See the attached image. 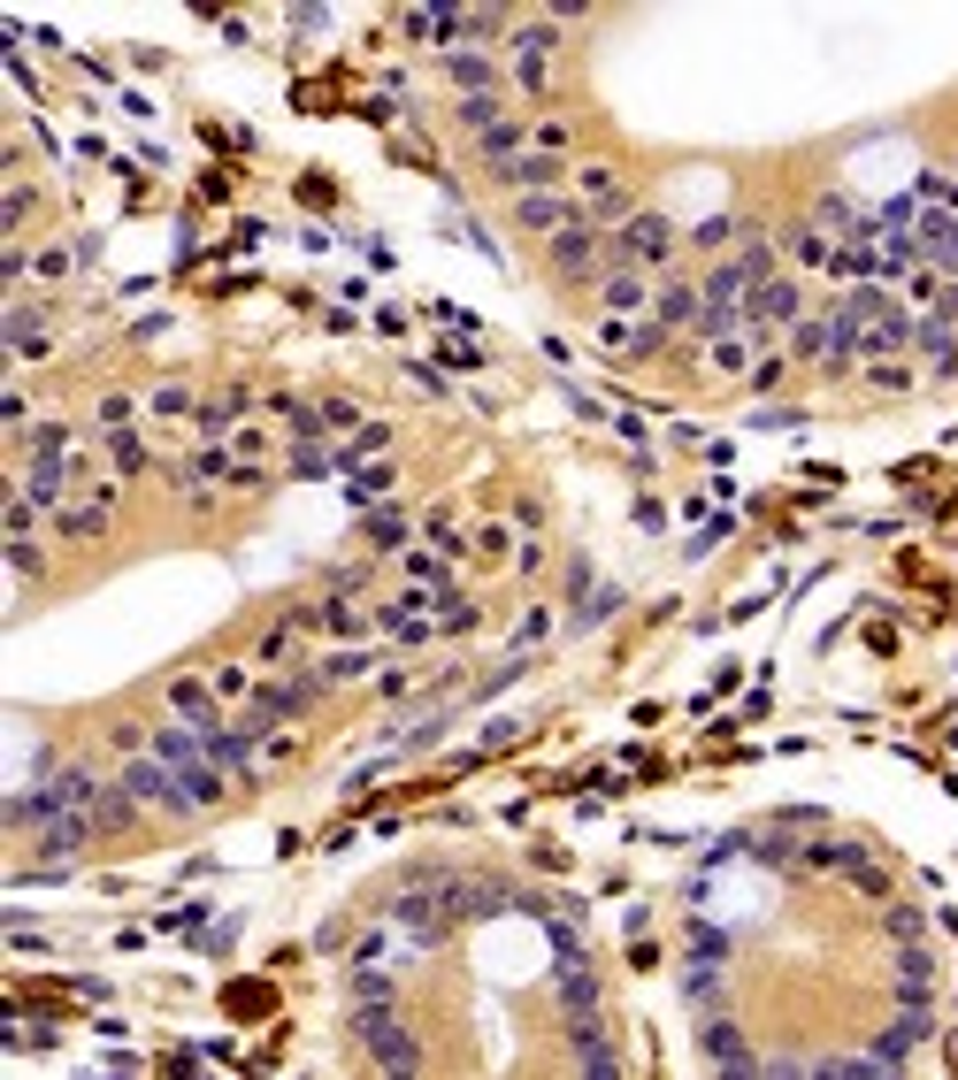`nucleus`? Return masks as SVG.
<instances>
[{
	"instance_id": "2eb2a0df",
	"label": "nucleus",
	"mask_w": 958,
	"mask_h": 1080,
	"mask_svg": "<svg viewBox=\"0 0 958 1080\" xmlns=\"http://www.w3.org/2000/svg\"><path fill=\"white\" fill-rule=\"evenodd\" d=\"M752 299H759L752 314H759V322H775V329H798V322H805V314H798V284H790V276H767Z\"/></svg>"
},
{
	"instance_id": "e433bc0d",
	"label": "nucleus",
	"mask_w": 958,
	"mask_h": 1080,
	"mask_svg": "<svg viewBox=\"0 0 958 1080\" xmlns=\"http://www.w3.org/2000/svg\"><path fill=\"white\" fill-rule=\"evenodd\" d=\"M314 415H323V430H354V422H361V407H354V399H323Z\"/></svg>"
},
{
	"instance_id": "a18cd8bd",
	"label": "nucleus",
	"mask_w": 958,
	"mask_h": 1080,
	"mask_svg": "<svg viewBox=\"0 0 958 1080\" xmlns=\"http://www.w3.org/2000/svg\"><path fill=\"white\" fill-rule=\"evenodd\" d=\"M407 567H415V583H445V560H430V552H415Z\"/></svg>"
},
{
	"instance_id": "39448f33",
	"label": "nucleus",
	"mask_w": 958,
	"mask_h": 1080,
	"mask_svg": "<svg viewBox=\"0 0 958 1080\" xmlns=\"http://www.w3.org/2000/svg\"><path fill=\"white\" fill-rule=\"evenodd\" d=\"M39 805H47V813H93V805H100V782H93L85 767H62V775L39 782Z\"/></svg>"
},
{
	"instance_id": "37998d69",
	"label": "nucleus",
	"mask_w": 958,
	"mask_h": 1080,
	"mask_svg": "<svg viewBox=\"0 0 958 1080\" xmlns=\"http://www.w3.org/2000/svg\"><path fill=\"white\" fill-rule=\"evenodd\" d=\"M613 605H621V590H598V598H590V605H583V613H575V628H590V621H606V613H613Z\"/></svg>"
},
{
	"instance_id": "f704fd0d",
	"label": "nucleus",
	"mask_w": 958,
	"mask_h": 1080,
	"mask_svg": "<svg viewBox=\"0 0 958 1080\" xmlns=\"http://www.w3.org/2000/svg\"><path fill=\"white\" fill-rule=\"evenodd\" d=\"M737 268H744V276H752V291H759V284H767V276H775V253H767V245H759V238H752V245H744V261H737Z\"/></svg>"
},
{
	"instance_id": "4be33fe9",
	"label": "nucleus",
	"mask_w": 958,
	"mask_h": 1080,
	"mask_svg": "<svg viewBox=\"0 0 958 1080\" xmlns=\"http://www.w3.org/2000/svg\"><path fill=\"white\" fill-rule=\"evenodd\" d=\"M445 70H453V85H468V100H476V93H491V85H499V70H491V62H483V55H445Z\"/></svg>"
},
{
	"instance_id": "cd10ccee",
	"label": "nucleus",
	"mask_w": 958,
	"mask_h": 1080,
	"mask_svg": "<svg viewBox=\"0 0 958 1080\" xmlns=\"http://www.w3.org/2000/svg\"><path fill=\"white\" fill-rule=\"evenodd\" d=\"M32 460H70V430L62 422H39L32 430Z\"/></svg>"
},
{
	"instance_id": "72a5a7b5",
	"label": "nucleus",
	"mask_w": 958,
	"mask_h": 1080,
	"mask_svg": "<svg viewBox=\"0 0 958 1080\" xmlns=\"http://www.w3.org/2000/svg\"><path fill=\"white\" fill-rule=\"evenodd\" d=\"M399 537H407V521H399L392 506H384V514H369V544H376V552H392Z\"/></svg>"
},
{
	"instance_id": "ea45409f",
	"label": "nucleus",
	"mask_w": 958,
	"mask_h": 1080,
	"mask_svg": "<svg viewBox=\"0 0 958 1080\" xmlns=\"http://www.w3.org/2000/svg\"><path fill=\"white\" fill-rule=\"evenodd\" d=\"M438 360H445V369H460V376H476V369H483V352H476V345H468V337H460V345H445V352H438Z\"/></svg>"
},
{
	"instance_id": "a19ab883",
	"label": "nucleus",
	"mask_w": 958,
	"mask_h": 1080,
	"mask_svg": "<svg viewBox=\"0 0 958 1080\" xmlns=\"http://www.w3.org/2000/svg\"><path fill=\"white\" fill-rule=\"evenodd\" d=\"M354 674H369V659H361V651H338V659L323 667V682H354Z\"/></svg>"
},
{
	"instance_id": "bb28decb",
	"label": "nucleus",
	"mask_w": 958,
	"mask_h": 1080,
	"mask_svg": "<svg viewBox=\"0 0 958 1080\" xmlns=\"http://www.w3.org/2000/svg\"><path fill=\"white\" fill-rule=\"evenodd\" d=\"M714 369H721V376H744V369H752V345H744V329H737V337H714Z\"/></svg>"
},
{
	"instance_id": "2f4dec72",
	"label": "nucleus",
	"mask_w": 958,
	"mask_h": 1080,
	"mask_svg": "<svg viewBox=\"0 0 958 1080\" xmlns=\"http://www.w3.org/2000/svg\"><path fill=\"white\" fill-rule=\"evenodd\" d=\"M24 215H32V184H16L9 200H0V238H16V230H24Z\"/></svg>"
},
{
	"instance_id": "c9c22d12",
	"label": "nucleus",
	"mask_w": 958,
	"mask_h": 1080,
	"mask_svg": "<svg viewBox=\"0 0 958 1080\" xmlns=\"http://www.w3.org/2000/svg\"><path fill=\"white\" fill-rule=\"evenodd\" d=\"M691 950H698V958H729V935L706 927V920H691Z\"/></svg>"
},
{
	"instance_id": "f03ea898",
	"label": "nucleus",
	"mask_w": 958,
	"mask_h": 1080,
	"mask_svg": "<svg viewBox=\"0 0 958 1080\" xmlns=\"http://www.w3.org/2000/svg\"><path fill=\"white\" fill-rule=\"evenodd\" d=\"M675 253V230H668V215H628L621 223V238H606V268H660Z\"/></svg>"
},
{
	"instance_id": "dca6fc26",
	"label": "nucleus",
	"mask_w": 958,
	"mask_h": 1080,
	"mask_svg": "<svg viewBox=\"0 0 958 1080\" xmlns=\"http://www.w3.org/2000/svg\"><path fill=\"white\" fill-rule=\"evenodd\" d=\"M169 705L192 720V729H223V720H215V689H207V682H192V674H177V682H169Z\"/></svg>"
},
{
	"instance_id": "a211bd4d",
	"label": "nucleus",
	"mask_w": 958,
	"mask_h": 1080,
	"mask_svg": "<svg viewBox=\"0 0 958 1080\" xmlns=\"http://www.w3.org/2000/svg\"><path fill=\"white\" fill-rule=\"evenodd\" d=\"M652 314H660V329H683V322H698V314H706V291H691V284H668V291L652 299Z\"/></svg>"
},
{
	"instance_id": "aec40b11",
	"label": "nucleus",
	"mask_w": 958,
	"mask_h": 1080,
	"mask_svg": "<svg viewBox=\"0 0 958 1080\" xmlns=\"http://www.w3.org/2000/svg\"><path fill=\"white\" fill-rule=\"evenodd\" d=\"M790 352H798V360H821V369H828V352H836V329H828V322H813V314H805V322H798V329H790Z\"/></svg>"
},
{
	"instance_id": "1a4fd4ad",
	"label": "nucleus",
	"mask_w": 958,
	"mask_h": 1080,
	"mask_svg": "<svg viewBox=\"0 0 958 1080\" xmlns=\"http://www.w3.org/2000/svg\"><path fill=\"white\" fill-rule=\"evenodd\" d=\"M55 537H62V544H100V537H108V506H100V499L55 506Z\"/></svg>"
},
{
	"instance_id": "f257e3e1",
	"label": "nucleus",
	"mask_w": 958,
	"mask_h": 1080,
	"mask_svg": "<svg viewBox=\"0 0 958 1080\" xmlns=\"http://www.w3.org/2000/svg\"><path fill=\"white\" fill-rule=\"evenodd\" d=\"M354 1034H361L369 1065H384V1072H422V1065H430L422 1042L392 1019V1004H354Z\"/></svg>"
},
{
	"instance_id": "7c9ffc66",
	"label": "nucleus",
	"mask_w": 958,
	"mask_h": 1080,
	"mask_svg": "<svg viewBox=\"0 0 958 1080\" xmlns=\"http://www.w3.org/2000/svg\"><path fill=\"white\" fill-rule=\"evenodd\" d=\"M108 453H116V468H123V476H139V468H146V445H139L131 430H108Z\"/></svg>"
},
{
	"instance_id": "f3484780",
	"label": "nucleus",
	"mask_w": 958,
	"mask_h": 1080,
	"mask_svg": "<svg viewBox=\"0 0 958 1080\" xmlns=\"http://www.w3.org/2000/svg\"><path fill=\"white\" fill-rule=\"evenodd\" d=\"M912 345L935 360V376H958V337H950V322H935V314H927V322L912 329Z\"/></svg>"
},
{
	"instance_id": "9d476101",
	"label": "nucleus",
	"mask_w": 958,
	"mask_h": 1080,
	"mask_svg": "<svg viewBox=\"0 0 958 1080\" xmlns=\"http://www.w3.org/2000/svg\"><path fill=\"white\" fill-rule=\"evenodd\" d=\"M514 77H522L529 93H544V85H552V32H544V24L514 39Z\"/></svg>"
},
{
	"instance_id": "412c9836",
	"label": "nucleus",
	"mask_w": 958,
	"mask_h": 1080,
	"mask_svg": "<svg viewBox=\"0 0 958 1080\" xmlns=\"http://www.w3.org/2000/svg\"><path fill=\"white\" fill-rule=\"evenodd\" d=\"M882 935L889 943H927V912L920 904H882Z\"/></svg>"
},
{
	"instance_id": "b1692460",
	"label": "nucleus",
	"mask_w": 958,
	"mask_h": 1080,
	"mask_svg": "<svg viewBox=\"0 0 958 1080\" xmlns=\"http://www.w3.org/2000/svg\"><path fill=\"white\" fill-rule=\"evenodd\" d=\"M514 154H522V123H506V116H499V123L483 131V161H491V169H506Z\"/></svg>"
},
{
	"instance_id": "f8f14e48",
	"label": "nucleus",
	"mask_w": 958,
	"mask_h": 1080,
	"mask_svg": "<svg viewBox=\"0 0 958 1080\" xmlns=\"http://www.w3.org/2000/svg\"><path fill=\"white\" fill-rule=\"evenodd\" d=\"M491 177H499V184H514V192L529 200V192H552V184H560V161H552V154H514V161H506V169H491Z\"/></svg>"
},
{
	"instance_id": "6e6552de",
	"label": "nucleus",
	"mask_w": 958,
	"mask_h": 1080,
	"mask_svg": "<svg viewBox=\"0 0 958 1080\" xmlns=\"http://www.w3.org/2000/svg\"><path fill=\"white\" fill-rule=\"evenodd\" d=\"M70 491H77V468L70 460H32V476H24V499L32 506L55 514V506H70Z\"/></svg>"
},
{
	"instance_id": "6ab92c4d",
	"label": "nucleus",
	"mask_w": 958,
	"mask_h": 1080,
	"mask_svg": "<svg viewBox=\"0 0 958 1080\" xmlns=\"http://www.w3.org/2000/svg\"><path fill=\"white\" fill-rule=\"evenodd\" d=\"M522 223H529V230H567L575 207H567L560 192H529V200H522Z\"/></svg>"
},
{
	"instance_id": "423d86ee",
	"label": "nucleus",
	"mask_w": 958,
	"mask_h": 1080,
	"mask_svg": "<svg viewBox=\"0 0 958 1080\" xmlns=\"http://www.w3.org/2000/svg\"><path fill=\"white\" fill-rule=\"evenodd\" d=\"M889 988H897L905 1004H935V958H927V943H897V973H889Z\"/></svg>"
},
{
	"instance_id": "0eeeda50",
	"label": "nucleus",
	"mask_w": 958,
	"mask_h": 1080,
	"mask_svg": "<svg viewBox=\"0 0 958 1080\" xmlns=\"http://www.w3.org/2000/svg\"><path fill=\"white\" fill-rule=\"evenodd\" d=\"M93 836H100L93 813H47V820H39V851H47V859H77Z\"/></svg>"
},
{
	"instance_id": "7ed1b4c3",
	"label": "nucleus",
	"mask_w": 958,
	"mask_h": 1080,
	"mask_svg": "<svg viewBox=\"0 0 958 1080\" xmlns=\"http://www.w3.org/2000/svg\"><path fill=\"white\" fill-rule=\"evenodd\" d=\"M544 253H552V268H560V276H590V268L606 261V238H598L590 223H567V230H552V238H544Z\"/></svg>"
},
{
	"instance_id": "79ce46f5",
	"label": "nucleus",
	"mask_w": 958,
	"mask_h": 1080,
	"mask_svg": "<svg viewBox=\"0 0 958 1080\" xmlns=\"http://www.w3.org/2000/svg\"><path fill=\"white\" fill-rule=\"evenodd\" d=\"M215 697H253V682H246V667H215Z\"/></svg>"
},
{
	"instance_id": "9b49d317",
	"label": "nucleus",
	"mask_w": 958,
	"mask_h": 1080,
	"mask_svg": "<svg viewBox=\"0 0 958 1080\" xmlns=\"http://www.w3.org/2000/svg\"><path fill=\"white\" fill-rule=\"evenodd\" d=\"M706 1057H714L721 1072H759V1057H752V1042H744L737 1019H714V1027H706Z\"/></svg>"
},
{
	"instance_id": "4c0bfd02",
	"label": "nucleus",
	"mask_w": 958,
	"mask_h": 1080,
	"mask_svg": "<svg viewBox=\"0 0 958 1080\" xmlns=\"http://www.w3.org/2000/svg\"><path fill=\"white\" fill-rule=\"evenodd\" d=\"M154 415H200V407H192L184 384H161V392H154Z\"/></svg>"
},
{
	"instance_id": "c85d7f7f",
	"label": "nucleus",
	"mask_w": 958,
	"mask_h": 1080,
	"mask_svg": "<svg viewBox=\"0 0 958 1080\" xmlns=\"http://www.w3.org/2000/svg\"><path fill=\"white\" fill-rule=\"evenodd\" d=\"M9 567H16L24 583H39V575H47V552H39L32 537H9Z\"/></svg>"
},
{
	"instance_id": "c756f323",
	"label": "nucleus",
	"mask_w": 958,
	"mask_h": 1080,
	"mask_svg": "<svg viewBox=\"0 0 958 1080\" xmlns=\"http://www.w3.org/2000/svg\"><path fill=\"white\" fill-rule=\"evenodd\" d=\"M460 123H468V131L483 139V131L499 123V93H476V100H460Z\"/></svg>"
},
{
	"instance_id": "5701e85b",
	"label": "nucleus",
	"mask_w": 958,
	"mask_h": 1080,
	"mask_svg": "<svg viewBox=\"0 0 958 1080\" xmlns=\"http://www.w3.org/2000/svg\"><path fill=\"white\" fill-rule=\"evenodd\" d=\"M683 996H691V1004H721V958L683 965Z\"/></svg>"
},
{
	"instance_id": "20e7f679",
	"label": "nucleus",
	"mask_w": 958,
	"mask_h": 1080,
	"mask_svg": "<svg viewBox=\"0 0 958 1080\" xmlns=\"http://www.w3.org/2000/svg\"><path fill=\"white\" fill-rule=\"evenodd\" d=\"M927 1034H935V1019H927V1004H905V1019L874 1034V1065H882V1072H897V1065H905V1057H912V1049H920Z\"/></svg>"
},
{
	"instance_id": "58836bf2",
	"label": "nucleus",
	"mask_w": 958,
	"mask_h": 1080,
	"mask_svg": "<svg viewBox=\"0 0 958 1080\" xmlns=\"http://www.w3.org/2000/svg\"><path fill=\"white\" fill-rule=\"evenodd\" d=\"M392 483H399V476H392V468H361V483H354V499H361V506H369V499H384V491H392Z\"/></svg>"
},
{
	"instance_id": "473e14b6",
	"label": "nucleus",
	"mask_w": 958,
	"mask_h": 1080,
	"mask_svg": "<svg viewBox=\"0 0 958 1080\" xmlns=\"http://www.w3.org/2000/svg\"><path fill=\"white\" fill-rule=\"evenodd\" d=\"M790 253H798V261H805V268H821V261H828V253H836V245H828V238H821V230H790Z\"/></svg>"
},
{
	"instance_id": "c03bdc74",
	"label": "nucleus",
	"mask_w": 958,
	"mask_h": 1080,
	"mask_svg": "<svg viewBox=\"0 0 958 1080\" xmlns=\"http://www.w3.org/2000/svg\"><path fill=\"white\" fill-rule=\"evenodd\" d=\"M131 415H139L131 399H108V407H100V422H108V430H131Z\"/></svg>"
},
{
	"instance_id": "a878e982",
	"label": "nucleus",
	"mask_w": 958,
	"mask_h": 1080,
	"mask_svg": "<svg viewBox=\"0 0 958 1080\" xmlns=\"http://www.w3.org/2000/svg\"><path fill=\"white\" fill-rule=\"evenodd\" d=\"M575 1065H583V1072H598V1080H613V1072H621V1049L598 1034V1042H575Z\"/></svg>"
},
{
	"instance_id": "ddd939ff",
	"label": "nucleus",
	"mask_w": 958,
	"mask_h": 1080,
	"mask_svg": "<svg viewBox=\"0 0 958 1080\" xmlns=\"http://www.w3.org/2000/svg\"><path fill=\"white\" fill-rule=\"evenodd\" d=\"M560 1004H567V1019H598V973L583 958H560Z\"/></svg>"
},
{
	"instance_id": "4468645a",
	"label": "nucleus",
	"mask_w": 958,
	"mask_h": 1080,
	"mask_svg": "<svg viewBox=\"0 0 958 1080\" xmlns=\"http://www.w3.org/2000/svg\"><path fill=\"white\" fill-rule=\"evenodd\" d=\"M598 299H606L613 322H628V314L652 307V291H645V276H636V268H606V291H598Z\"/></svg>"
},
{
	"instance_id": "393cba45",
	"label": "nucleus",
	"mask_w": 958,
	"mask_h": 1080,
	"mask_svg": "<svg viewBox=\"0 0 958 1080\" xmlns=\"http://www.w3.org/2000/svg\"><path fill=\"white\" fill-rule=\"evenodd\" d=\"M392 996H399L392 973H376V965L361 958V965H354V1004H392Z\"/></svg>"
}]
</instances>
